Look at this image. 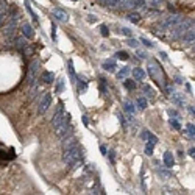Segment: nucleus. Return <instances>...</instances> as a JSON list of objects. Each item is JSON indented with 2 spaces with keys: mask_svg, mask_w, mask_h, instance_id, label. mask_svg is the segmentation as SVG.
<instances>
[{
  "mask_svg": "<svg viewBox=\"0 0 195 195\" xmlns=\"http://www.w3.org/2000/svg\"><path fill=\"white\" fill-rule=\"evenodd\" d=\"M64 153H62V159H64V162L67 164L69 167H75L78 162H83L84 161V150L80 147V145H75V147H70V148H66V150H62Z\"/></svg>",
  "mask_w": 195,
  "mask_h": 195,
  "instance_id": "f257e3e1",
  "label": "nucleus"
},
{
  "mask_svg": "<svg viewBox=\"0 0 195 195\" xmlns=\"http://www.w3.org/2000/svg\"><path fill=\"white\" fill-rule=\"evenodd\" d=\"M39 66H41L39 59H33V61L30 62V67H28V80H27L28 86H33V84H36V83H38Z\"/></svg>",
  "mask_w": 195,
  "mask_h": 195,
  "instance_id": "f03ea898",
  "label": "nucleus"
},
{
  "mask_svg": "<svg viewBox=\"0 0 195 195\" xmlns=\"http://www.w3.org/2000/svg\"><path fill=\"white\" fill-rule=\"evenodd\" d=\"M64 103H62L61 100L58 101V105H56V111L53 114V117H52V127L56 128L59 123H62V120H64Z\"/></svg>",
  "mask_w": 195,
  "mask_h": 195,
  "instance_id": "7ed1b4c3",
  "label": "nucleus"
},
{
  "mask_svg": "<svg viewBox=\"0 0 195 195\" xmlns=\"http://www.w3.org/2000/svg\"><path fill=\"white\" fill-rule=\"evenodd\" d=\"M180 22H181V19L178 17V16L172 14V16H167V17H164L162 21L159 22V25H161V28L167 30V28L175 27V25H176V24H180Z\"/></svg>",
  "mask_w": 195,
  "mask_h": 195,
  "instance_id": "20e7f679",
  "label": "nucleus"
},
{
  "mask_svg": "<svg viewBox=\"0 0 195 195\" xmlns=\"http://www.w3.org/2000/svg\"><path fill=\"white\" fill-rule=\"evenodd\" d=\"M52 105V94L50 92H47V94H44V97H42L41 103H39V108H38V114L42 115L45 114V111L48 109V106Z\"/></svg>",
  "mask_w": 195,
  "mask_h": 195,
  "instance_id": "39448f33",
  "label": "nucleus"
},
{
  "mask_svg": "<svg viewBox=\"0 0 195 195\" xmlns=\"http://www.w3.org/2000/svg\"><path fill=\"white\" fill-rule=\"evenodd\" d=\"M13 159H16L14 148H9L8 151H5V150H2V148H0V166H2V164H5V162H8V161H13Z\"/></svg>",
  "mask_w": 195,
  "mask_h": 195,
  "instance_id": "423d86ee",
  "label": "nucleus"
},
{
  "mask_svg": "<svg viewBox=\"0 0 195 195\" xmlns=\"http://www.w3.org/2000/svg\"><path fill=\"white\" fill-rule=\"evenodd\" d=\"M13 44H14V48L19 52H24L25 47L28 45V42L25 41V36H16L14 39H13Z\"/></svg>",
  "mask_w": 195,
  "mask_h": 195,
  "instance_id": "0eeeda50",
  "label": "nucleus"
},
{
  "mask_svg": "<svg viewBox=\"0 0 195 195\" xmlns=\"http://www.w3.org/2000/svg\"><path fill=\"white\" fill-rule=\"evenodd\" d=\"M77 144H78V139H77V137H74V134H72V136H67V137L62 139V150L70 148V147H75Z\"/></svg>",
  "mask_w": 195,
  "mask_h": 195,
  "instance_id": "6e6552de",
  "label": "nucleus"
},
{
  "mask_svg": "<svg viewBox=\"0 0 195 195\" xmlns=\"http://www.w3.org/2000/svg\"><path fill=\"white\" fill-rule=\"evenodd\" d=\"M133 80L134 81H142V80H145V77H147V74H145V70L144 69H141V67H136V69H133Z\"/></svg>",
  "mask_w": 195,
  "mask_h": 195,
  "instance_id": "1a4fd4ad",
  "label": "nucleus"
},
{
  "mask_svg": "<svg viewBox=\"0 0 195 195\" xmlns=\"http://www.w3.org/2000/svg\"><path fill=\"white\" fill-rule=\"evenodd\" d=\"M77 91L78 94H83V92L88 91V83H86V78L78 75V81H77Z\"/></svg>",
  "mask_w": 195,
  "mask_h": 195,
  "instance_id": "9d476101",
  "label": "nucleus"
},
{
  "mask_svg": "<svg viewBox=\"0 0 195 195\" xmlns=\"http://www.w3.org/2000/svg\"><path fill=\"white\" fill-rule=\"evenodd\" d=\"M162 161H164V164H166V167H167V168H172V167L175 166L173 155H172L170 151H166V153H164V156H162Z\"/></svg>",
  "mask_w": 195,
  "mask_h": 195,
  "instance_id": "9b49d317",
  "label": "nucleus"
},
{
  "mask_svg": "<svg viewBox=\"0 0 195 195\" xmlns=\"http://www.w3.org/2000/svg\"><path fill=\"white\" fill-rule=\"evenodd\" d=\"M22 33H24V36H25V38H28V39L34 38V30H33V27L30 24H24V25H22Z\"/></svg>",
  "mask_w": 195,
  "mask_h": 195,
  "instance_id": "f8f14e48",
  "label": "nucleus"
},
{
  "mask_svg": "<svg viewBox=\"0 0 195 195\" xmlns=\"http://www.w3.org/2000/svg\"><path fill=\"white\" fill-rule=\"evenodd\" d=\"M41 80H42V83L50 84V83H53V81H55V74H53V72H42Z\"/></svg>",
  "mask_w": 195,
  "mask_h": 195,
  "instance_id": "ddd939ff",
  "label": "nucleus"
},
{
  "mask_svg": "<svg viewBox=\"0 0 195 195\" xmlns=\"http://www.w3.org/2000/svg\"><path fill=\"white\" fill-rule=\"evenodd\" d=\"M53 16L58 21H62V22H66V21H69V14H66L62 9H59V8H55L53 9Z\"/></svg>",
  "mask_w": 195,
  "mask_h": 195,
  "instance_id": "4468645a",
  "label": "nucleus"
},
{
  "mask_svg": "<svg viewBox=\"0 0 195 195\" xmlns=\"http://www.w3.org/2000/svg\"><path fill=\"white\" fill-rule=\"evenodd\" d=\"M101 67H103L105 70H108V72H114L115 67H117V64H115L114 59H106V61L101 64Z\"/></svg>",
  "mask_w": 195,
  "mask_h": 195,
  "instance_id": "2eb2a0df",
  "label": "nucleus"
},
{
  "mask_svg": "<svg viewBox=\"0 0 195 195\" xmlns=\"http://www.w3.org/2000/svg\"><path fill=\"white\" fill-rule=\"evenodd\" d=\"M127 19L131 22V24H137V22L141 21V14H139V13H136V11H131L130 14L127 16Z\"/></svg>",
  "mask_w": 195,
  "mask_h": 195,
  "instance_id": "dca6fc26",
  "label": "nucleus"
},
{
  "mask_svg": "<svg viewBox=\"0 0 195 195\" xmlns=\"http://www.w3.org/2000/svg\"><path fill=\"white\" fill-rule=\"evenodd\" d=\"M25 8H27V11L30 13V16L33 17V21H34V22H38V21H39V17H38V14H36V13L33 11L31 5H30V0H25Z\"/></svg>",
  "mask_w": 195,
  "mask_h": 195,
  "instance_id": "f3484780",
  "label": "nucleus"
},
{
  "mask_svg": "<svg viewBox=\"0 0 195 195\" xmlns=\"http://www.w3.org/2000/svg\"><path fill=\"white\" fill-rule=\"evenodd\" d=\"M136 103H137V108H139V109H147V106H148V103H147V97H139L136 100Z\"/></svg>",
  "mask_w": 195,
  "mask_h": 195,
  "instance_id": "a211bd4d",
  "label": "nucleus"
},
{
  "mask_svg": "<svg viewBox=\"0 0 195 195\" xmlns=\"http://www.w3.org/2000/svg\"><path fill=\"white\" fill-rule=\"evenodd\" d=\"M67 70H69V77L72 78V81H75V70H74V61L67 59Z\"/></svg>",
  "mask_w": 195,
  "mask_h": 195,
  "instance_id": "6ab92c4d",
  "label": "nucleus"
},
{
  "mask_svg": "<svg viewBox=\"0 0 195 195\" xmlns=\"http://www.w3.org/2000/svg\"><path fill=\"white\" fill-rule=\"evenodd\" d=\"M123 86L125 88L128 89V91H134V89H136V81L133 80V78H127V80H125V83H123Z\"/></svg>",
  "mask_w": 195,
  "mask_h": 195,
  "instance_id": "aec40b11",
  "label": "nucleus"
},
{
  "mask_svg": "<svg viewBox=\"0 0 195 195\" xmlns=\"http://www.w3.org/2000/svg\"><path fill=\"white\" fill-rule=\"evenodd\" d=\"M56 88H55V94H59V92H62V89H64V80L62 78H56Z\"/></svg>",
  "mask_w": 195,
  "mask_h": 195,
  "instance_id": "412c9836",
  "label": "nucleus"
},
{
  "mask_svg": "<svg viewBox=\"0 0 195 195\" xmlns=\"http://www.w3.org/2000/svg\"><path fill=\"white\" fill-rule=\"evenodd\" d=\"M168 125H170L172 128H175V130H178V131L181 130V123H180V122H178V119H176V117H172V119H168Z\"/></svg>",
  "mask_w": 195,
  "mask_h": 195,
  "instance_id": "4be33fe9",
  "label": "nucleus"
},
{
  "mask_svg": "<svg viewBox=\"0 0 195 195\" xmlns=\"http://www.w3.org/2000/svg\"><path fill=\"white\" fill-rule=\"evenodd\" d=\"M125 111L128 112V114H134V112H136V108H134V105L131 103V101H125Z\"/></svg>",
  "mask_w": 195,
  "mask_h": 195,
  "instance_id": "5701e85b",
  "label": "nucleus"
},
{
  "mask_svg": "<svg viewBox=\"0 0 195 195\" xmlns=\"http://www.w3.org/2000/svg\"><path fill=\"white\" fill-rule=\"evenodd\" d=\"M115 58L120 59V61H127V59L130 58V55H128L127 52H123V50H119L117 53H115Z\"/></svg>",
  "mask_w": 195,
  "mask_h": 195,
  "instance_id": "b1692460",
  "label": "nucleus"
},
{
  "mask_svg": "<svg viewBox=\"0 0 195 195\" xmlns=\"http://www.w3.org/2000/svg\"><path fill=\"white\" fill-rule=\"evenodd\" d=\"M142 91L145 92V97H153V95H155L153 89H151L148 84H144V86H142Z\"/></svg>",
  "mask_w": 195,
  "mask_h": 195,
  "instance_id": "393cba45",
  "label": "nucleus"
},
{
  "mask_svg": "<svg viewBox=\"0 0 195 195\" xmlns=\"http://www.w3.org/2000/svg\"><path fill=\"white\" fill-rule=\"evenodd\" d=\"M147 141H148V144L147 145H150V147H153V145H156L158 144V137L155 136V134H148V137H147Z\"/></svg>",
  "mask_w": 195,
  "mask_h": 195,
  "instance_id": "a878e982",
  "label": "nucleus"
},
{
  "mask_svg": "<svg viewBox=\"0 0 195 195\" xmlns=\"http://www.w3.org/2000/svg\"><path fill=\"white\" fill-rule=\"evenodd\" d=\"M158 173H159L161 176L164 178V180H167L168 176H172V173H170V172L167 170V168H158Z\"/></svg>",
  "mask_w": 195,
  "mask_h": 195,
  "instance_id": "bb28decb",
  "label": "nucleus"
},
{
  "mask_svg": "<svg viewBox=\"0 0 195 195\" xmlns=\"http://www.w3.org/2000/svg\"><path fill=\"white\" fill-rule=\"evenodd\" d=\"M128 74H130V67H123L122 70L117 72V78H119V80H122V78H123L125 75H128Z\"/></svg>",
  "mask_w": 195,
  "mask_h": 195,
  "instance_id": "cd10ccee",
  "label": "nucleus"
},
{
  "mask_svg": "<svg viewBox=\"0 0 195 195\" xmlns=\"http://www.w3.org/2000/svg\"><path fill=\"white\" fill-rule=\"evenodd\" d=\"M172 100H173L175 103H181V105L184 103V98L181 97V95H178V94H173V95H172Z\"/></svg>",
  "mask_w": 195,
  "mask_h": 195,
  "instance_id": "c85d7f7f",
  "label": "nucleus"
},
{
  "mask_svg": "<svg viewBox=\"0 0 195 195\" xmlns=\"http://www.w3.org/2000/svg\"><path fill=\"white\" fill-rule=\"evenodd\" d=\"M186 130H187V134H189L190 137H194V134H195V127H194V123H189L186 127Z\"/></svg>",
  "mask_w": 195,
  "mask_h": 195,
  "instance_id": "c756f323",
  "label": "nucleus"
},
{
  "mask_svg": "<svg viewBox=\"0 0 195 195\" xmlns=\"http://www.w3.org/2000/svg\"><path fill=\"white\" fill-rule=\"evenodd\" d=\"M127 44L130 45V47H133V48H137V45H139V42H137L136 39H133V38H131V36H130V39H128V41H127Z\"/></svg>",
  "mask_w": 195,
  "mask_h": 195,
  "instance_id": "7c9ffc66",
  "label": "nucleus"
},
{
  "mask_svg": "<svg viewBox=\"0 0 195 195\" xmlns=\"http://www.w3.org/2000/svg\"><path fill=\"white\" fill-rule=\"evenodd\" d=\"M100 33H101V36L108 38V36H109V28H108L106 25H101V27H100Z\"/></svg>",
  "mask_w": 195,
  "mask_h": 195,
  "instance_id": "2f4dec72",
  "label": "nucleus"
},
{
  "mask_svg": "<svg viewBox=\"0 0 195 195\" xmlns=\"http://www.w3.org/2000/svg\"><path fill=\"white\" fill-rule=\"evenodd\" d=\"M56 30H58V28H56V24H55V22H52V41H53V42H56Z\"/></svg>",
  "mask_w": 195,
  "mask_h": 195,
  "instance_id": "473e14b6",
  "label": "nucleus"
},
{
  "mask_svg": "<svg viewBox=\"0 0 195 195\" xmlns=\"http://www.w3.org/2000/svg\"><path fill=\"white\" fill-rule=\"evenodd\" d=\"M108 158H109V161H111V164H114L115 162V151L114 150H111V151H108Z\"/></svg>",
  "mask_w": 195,
  "mask_h": 195,
  "instance_id": "72a5a7b5",
  "label": "nucleus"
},
{
  "mask_svg": "<svg viewBox=\"0 0 195 195\" xmlns=\"http://www.w3.org/2000/svg\"><path fill=\"white\" fill-rule=\"evenodd\" d=\"M100 92H101V95L103 97H108V89H106V84L103 86V83L100 81Z\"/></svg>",
  "mask_w": 195,
  "mask_h": 195,
  "instance_id": "f704fd0d",
  "label": "nucleus"
},
{
  "mask_svg": "<svg viewBox=\"0 0 195 195\" xmlns=\"http://www.w3.org/2000/svg\"><path fill=\"white\" fill-rule=\"evenodd\" d=\"M117 117H119V120H120V123H122V125H123V127H125V128H127V122H125V115H123V114H122V112H120V111H119V112H117Z\"/></svg>",
  "mask_w": 195,
  "mask_h": 195,
  "instance_id": "c9c22d12",
  "label": "nucleus"
},
{
  "mask_svg": "<svg viewBox=\"0 0 195 195\" xmlns=\"http://www.w3.org/2000/svg\"><path fill=\"white\" fill-rule=\"evenodd\" d=\"M141 41H142V44H144V45H145V47H148V48H151V47H153V44H151V42H150V41H148V39H145V38H142V39H141Z\"/></svg>",
  "mask_w": 195,
  "mask_h": 195,
  "instance_id": "e433bc0d",
  "label": "nucleus"
},
{
  "mask_svg": "<svg viewBox=\"0 0 195 195\" xmlns=\"http://www.w3.org/2000/svg\"><path fill=\"white\" fill-rule=\"evenodd\" d=\"M119 33H122V34H125V36H131V30L130 28H120V31Z\"/></svg>",
  "mask_w": 195,
  "mask_h": 195,
  "instance_id": "4c0bfd02",
  "label": "nucleus"
},
{
  "mask_svg": "<svg viewBox=\"0 0 195 195\" xmlns=\"http://www.w3.org/2000/svg\"><path fill=\"white\" fill-rule=\"evenodd\" d=\"M88 22H91V24H95V22H97V17H95L94 14H89V16H88Z\"/></svg>",
  "mask_w": 195,
  "mask_h": 195,
  "instance_id": "58836bf2",
  "label": "nucleus"
},
{
  "mask_svg": "<svg viewBox=\"0 0 195 195\" xmlns=\"http://www.w3.org/2000/svg\"><path fill=\"white\" fill-rule=\"evenodd\" d=\"M148 131L147 130H142V133H141V137H142V141H147V137H148Z\"/></svg>",
  "mask_w": 195,
  "mask_h": 195,
  "instance_id": "ea45409f",
  "label": "nucleus"
},
{
  "mask_svg": "<svg viewBox=\"0 0 195 195\" xmlns=\"http://www.w3.org/2000/svg\"><path fill=\"white\" fill-rule=\"evenodd\" d=\"M145 153H147L148 156H153V148H151L150 145H147V147H145Z\"/></svg>",
  "mask_w": 195,
  "mask_h": 195,
  "instance_id": "a19ab883",
  "label": "nucleus"
},
{
  "mask_svg": "<svg viewBox=\"0 0 195 195\" xmlns=\"http://www.w3.org/2000/svg\"><path fill=\"white\" fill-rule=\"evenodd\" d=\"M100 153H101V155H103V156H106V153H108V148H106V147H105V145H103V144H101V145H100Z\"/></svg>",
  "mask_w": 195,
  "mask_h": 195,
  "instance_id": "79ce46f5",
  "label": "nucleus"
},
{
  "mask_svg": "<svg viewBox=\"0 0 195 195\" xmlns=\"http://www.w3.org/2000/svg\"><path fill=\"white\" fill-rule=\"evenodd\" d=\"M167 114H168V115H172V117H176V119H178V112L175 111V109H168V111H167Z\"/></svg>",
  "mask_w": 195,
  "mask_h": 195,
  "instance_id": "37998d69",
  "label": "nucleus"
},
{
  "mask_svg": "<svg viewBox=\"0 0 195 195\" xmlns=\"http://www.w3.org/2000/svg\"><path fill=\"white\" fill-rule=\"evenodd\" d=\"M137 56H139L141 59H147V53H145V52H137Z\"/></svg>",
  "mask_w": 195,
  "mask_h": 195,
  "instance_id": "c03bdc74",
  "label": "nucleus"
},
{
  "mask_svg": "<svg viewBox=\"0 0 195 195\" xmlns=\"http://www.w3.org/2000/svg\"><path fill=\"white\" fill-rule=\"evenodd\" d=\"M81 120H83V123L86 125V127H89V119H88V115H83V117H81Z\"/></svg>",
  "mask_w": 195,
  "mask_h": 195,
  "instance_id": "a18cd8bd",
  "label": "nucleus"
},
{
  "mask_svg": "<svg viewBox=\"0 0 195 195\" xmlns=\"http://www.w3.org/2000/svg\"><path fill=\"white\" fill-rule=\"evenodd\" d=\"M159 2H162V0H150V5L151 6H158V5H159Z\"/></svg>",
  "mask_w": 195,
  "mask_h": 195,
  "instance_id": "49530a36",
  "label": "nucleus"
},
{
  "mask_svg": "<svg viewBox=\"0 0 195 195\" xmlns=\"http://www.w3.org/2000/svg\"><path fill=\"white\" fill-rule=\"evenodd\" d=\"M187 155L194 158V156H195V148H194V147H190V148H189V151H187Z\"/></svg>",
  "mask_w": 195,
  "mask_h": 195,
  "instance_id": "de8ad7c7",
  "label": "nucleus"
},
{
  "mask_svg": "<svg viewBox=\"0 0 195 195\" xmlns=\"http://www.w3.org/2000/svg\"><path fill=\"white\" fill-rule=\"evenodd\" d=\"M175 81H176V83H183V77H180V75H176V77H175Z\"/></svg>",
  "mask_w": 195,
  "mask_h": 195,
  "instance_id": "09e8293b",
  "label": "nucleus"
},
{
  "mask_svg": "<svg viewBox=\"0 0 195 195\" xmlns=\"http://www.w3.org/2000/svg\"><path fill=\"white\" fill-rule=\"evenodd\" d=\"M159 55H161V58H162L164 61H167V53H166V52H161Z\"/></svg>",
  "mask_w": 195,
  "mask_h": 195,
  "instance_id": "8fccbe9b",
  "label": "nucleus"
},
{
  "mask_svg": "<svg viewBox=\"0 0 195 195\" xmlns=\"http://www.w3.org/2000/svg\"><path fill=\"white\" fill-rule=\"evenodd\" d=\"M178 156H180V158H184V153H183V151H181V150H178Z\"/></svg>",
  "mask_w": 195,
  "mask_h": 195,
  "instance_id": "3c124183",
  "label": "nucleus"
},
{
  "mask_svg": "<svg viewBox=\"0 0 195 195\" xmlns=\"http://www.w3.org/2000/svg\"><path fill=\"white\" fill-rule=\"evenodd\" d=\"M72 2H77V0H72Z\"/></svg>",
  "mask_w": 195,
  "mask_h": 195,
  "instance_id": "603ef678",
  "label": "nucleus"
}]
</instances>
